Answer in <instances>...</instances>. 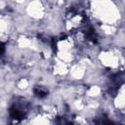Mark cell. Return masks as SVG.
Wrapping results in <instances>:
<instances>
[{"instance_id": "cell-1", "label": "cell", "mask_w": 125, "mask_h": 125, "mask_svg": "<svg viewBox=\"0 0 125 125\" xmlns=\"http://www.w3.org/2000/svg\"><path fill=\"white\" fill-rule=\"evenodd\" d=\"M35 94L37 96H39V97H43V96H45L47 94V92H46V91H44V90H42L41 88H38L37 90H35Z\"/></svg>"}]
</instances>
